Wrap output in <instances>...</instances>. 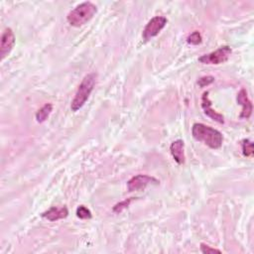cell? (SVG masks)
Returning <instances> with one entry per match:
<instances>
[{"instance_id":"cell-11","label":"cell","mask_w":254,"mask_h":254,"mask_svg":"<svg viewBox=\"0 0 254 254\" xmlns=\"http://www.w3.org/2000/svg\"><path fill=\"white\" fill-rule=\"evenodd\" d=\"M184 141L183 140H176L174 141L171 146H170V151L171 154L174 158V160L179 164V165H183L185 163V152H184Z\"/></svg>"},{"instance_id":"cell-9","label":"cell","mask_w":254,"mask_h":254,"mask_svg":"<svg viewBox=\"0 0 254 254\" xmlns=\"http://www.w3.org/2000/svg\"><path fill=\"white\" fill-rule=\"evenodd\" d=\"M202 107L204 109V112L207 116L211 117L215 121L219 123H223L224 122V117L222 114L217 112L215 109L212 108V101L210 100L209 97V92L204 93L203 97H202Z\"/></svg>"},{"instance_id":"cell-5","label":"cell","mask_w":254,"mask_h":254,"mask_svg":"<svg viewBox=\"0 0 254 254\" xmlns=\"http://www.w3.org/2000/svg\"><path fill=\"white\" fill-rule=\"evenodd\" d=\"M167 24V18L163 17V16H156L154 18H152L147 25L145 26L143 33H142V37L145 41H149L152 38L156 37L162 30L163 28L166 26Z\"/></svg>"},{"instance_id":"cell-10","label":"cell","mask_w":254,"mask_h":254,"mask_svg":"<svg viewBox=\"0 0 254 254\" xmlns=\"http://www.w3.org/2000/svg\"><path fill=\"white\" fill-rule=\"evenodd\" d=\"M68 216H69V211L66 207H61V208L52 207L51 209H49L48 211L42 214V217L50 222H56L59 220L66 219Z\"/></svg>"},{"instance_id":"cell-7","label":"cell","mask_w":254,"mask_h":254,"mask_svg":"<svg viewBox=\"0 0 254 254\" xmlns=\"http://www.w3.org/2000/svg\"><path fill=\"white\" fill-rule=\"evenodd\" d=\"M150 184H159V181L148 175H137L127 182V188L129 192H134L145 189Z\"/></svg>"},{"instance_id":"cell-4","label":"cell","mask_w":254,"mask_h":254,"mask_svg":"<svg viewBox=\"0 0 254 254\" xmlns=\"http://www.w3.org/2000/svg\"><path fill=\"white\" fill-rule=\"evenodd\" d=\"M232 50L229 46H222L215 52L200 57L199 61L206 65H221L229 59Z\"/></svg>"},{"instance_id":"cell-6","label":"cell","mask_w":254,"mask_h":254,"mask_svg":"<svg viewBox=\"0 0 254 254\" xmlns=\"http://www.w3.org/2000/svg\"><path fill=\"white\" fill-rule=\"evenodd\" d=\"M15 45V35L11 28H6L1 35L0 43V60L3 61L12 51Z\"/></svg>"},{"instance_id":"cell-15","label":"cell","mask_w":254,"mask_h":254,"mask_svg":"<svg viewBox=\"0 0 254 254\" xmlns=\"http://www.w3.org/2000/svg\"><path fill=\"white\" fill-rule=\"evenodd\" d=\"M77 217L81 220H90L92 219L93 215L92 212L85 206H80L77 209Z\"/></svg>"},{"instance_id":"cell-12","label":"cell","mask_w":254,"mask_h":254,"mask_svg":"<svg viewBox=\"0 0 254 254\" xmlns=\"http://www.w3.org/2000/svg\"><path fill=\"white\" fill-rule=\"evenodd\" d=\"M53 110V105L51 103H46L42 108H40L36 113V119L39 123H42L48 119Z\"/></svg>"},{"instance_id":"cell-1","label":"cell","mask_w":254,"mask_h":254,"mask_svg":"<svg viewBox=\"0 0 254 254\" xmlns=\"http://www.w3.org/2000/svg\"><path fill=\"white\" fill-rule=\"evenodd\" d=\"M192 135L197 141L204 142L212 149L221 148L223 142V136L219 130L203 123H195L193 125Z\"/></svg>"},{"instance_id":"cell-16","label":"cell","mask_w":254,"mask_h":254,"mask_svg":"<svg viewBox=\"0 0 254 254\" xmlns=\"http://www.w3.org/2000/svg\"><path fill=\"white\" fill-rule=\"evenodd\" d=\"M131 202H132V199H128V200H124L122 202H119L118 204H116L113 207V212L116 213V214H120L121 212H123L124 210H126L127 208L129 207Z\"/></svg>"},{"instance_id":"cell-8","label":"cell","mask_w":254,"mask_h":254,"mask_svg":"<svg viewBox=\"0 0 254 254\" xmlns=\"http://www.w3.org/2000/svg\"><path fill=\"white\" fill-rule=\"evenodd\" d=\"M237 102L242 106V110L239 117L242 119H248L252 114L253 106L251 100L247 95V92L244 89H242L237 94Z\"/></svg>"},{"instance_id":"cell-13","label":"cell","mask_w":254,"mask_h":254,"mask_svg":"<svg viewBox=\"0 0 254 254\" xmlns=\"http://www.w3.org/2000/svg\"><path fill=\"white\" fill-rule=\"evenodd\" d=\"M242 153L245 157H252L253 156V143L249 139H244L242 141Z\"/></svg>"},{"instance_id":"cell-3","label":"cell","mask_w":254,"mask_h":254,"mask_svg":"<svg viewBox=\"0 0 254 254\" xmlns=\"http://www.w3.org/2000/svg\"><path fill=\"white\" fill-rule=\"evenodd\" d=\"M95 83H96V75L95 73L89 74L83 79L75 95V97L71 103V109L74 112L80 110L86 104L92 92L94 91Z\"/></svg>"},{"instance_id":"cell-14","label":"cell","mask_w":254,"mask_h":254,"mask_svg":"<svg viewBox=\"0 0 254 254\" xmlns=\"http://www.w3.org/2000/svg\"><path fill=\"white\" fill-rule=\"evenodd\" d=\"M202 41H203L202 35H201V33L198 32V31H195V32H193V33H190V34L188 36V38H187V42H188L189 44L195 45V46L200 45V44L202 43Z\"/></svg>"},{"instance_id":"cell-2","label":"cell","mask_w":254,"mask_h":254,"mask_svg":"<svg viewBox=\"0 0 254 254\" xmlns=\"http://www.w3.org/2000/svg\"><path fill=\"white\" fill-rule=\"evenodd\" d=\"M96 6L90 2H84L74 8L67 16V20L71 26L81 27L87 24L96 14Z\"/></svg>"},{"instance_id":"cell-17","label":"cell","mask_w":254,"mask_h":254,"mask_svg":"<svg viewBox=\"0 0 254 254\" xmlns=\"http://www.w3.org/2000/svg\"><path fill=\"white\" fill-rule=\"evenodd\" d=\"M215 82V78L212 76H208V77H203L198 81V85L201 88H205L207 86H210L211 84H213Z\"/></svg>"},{"instance_id":"cell-18","label":"cell","mask_w":254,"mask_h":254,"mask_svg":"<svg viewBox=\"0 0 254 254\" xmlns=\"http://www.w3.org/2000/svg\"><path fill=\"white\" fill-rule=\"evenodd\" d=\"M201 251L204 253V254H210V253H221L222 251L220 249H217V248H213L205 243H202L201 244Z\"/></svg>"}]
</instances>
